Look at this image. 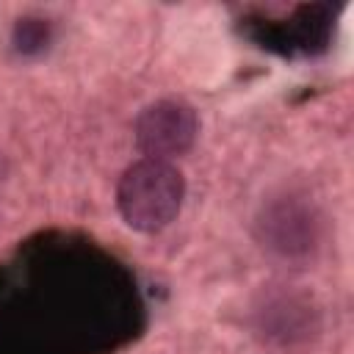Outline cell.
I'll return each mask as SVG.
<instances>
[{
	"instance_id": "6",
	"label": "cell",
	"mask_w": 354,
	"mask_h": 354,
	"mask_svg": "<svg viewBox=\"0 0 354 354\" xmlns=\"http://www.w3.org/2000/svg\"><path fill=\"white\" fill-rule=\"evenodd\" d=\"M266 340L279 346H293L299 340H307L313 326V307L296 296H274L260 310V326Z\"/></svg>"
},
{
	"instance_id": "3",
	"label": "cell",
	"mask_w": 354,
	"mask_h": 354,
	"mask_svg": "<svg viewBox=\"0 0 354 354\" xmlns=\"http://www.w3.org/2000/svg\"><path fill=\"white\" fill-rule=\"evenodd\" d=\"M337 11L326 3L296 6L288 14H246L241 33L260 50L282 58H310L329 50L335 36Z\"/></svg>"
},
{
	"instance_id": "2",
	"label": "cell",
	"mask_w": 354,
	"mask_h": 354,
	"mask_svg": "<svg viewBox=\"0 0 354 354\" xmlns=\"http://www.w3.org/2000/svg\"><path fill=\"white\" fill-rule=\"evenodd\" d=\"M185 199V177L169 160L141 158L127 166L116 183V207L124 224L136 232L166 230Z\"/></svg>"
},
{
	"instance_id": "4",
	"label": "cell",
	"mask_w": 354,
	"mask_h": 354,
	"mask_svg": "<svg viewBox=\"0 0 354 354\" xmlns=\"http://www.w3.org/2000/svg\"><path fill=\"white\" fill-rule=\"evenodd\" d=\"M257 241L285 260L310 257L324 232V216L318 205L299 191H282L263 202L257 221Z\"/></svg>"
},
{
	"instance_id": "5",
	"label": "cell",
	"mask_w": 354,
	"mask_h": 354,
	"mask_svg": "<svg viewBox=\"0 0 354 354\" xmlns=\"http://www.w3.org/2000/svg\"><path fill=\"white\" fill-rule=\"evenodd\" d=\"M136 147L144 158L169 160L185 155L199 133L196 111L183 100H158L147 105L136 119Z\"/></svg>"
},
{
	"instance_id": "7",
	"label": "cell",
	"mask_w": 354,
	"mask_h": 354,
	"mask_svg": "<svg viewBox=\"0 0 354 354\" xmlns=\"http://www.w3.org/2000/svg\"><path fill=\"white\" fill-rule=\"evenodd\" d=\"M53 41V22L44 17H22L14 22L11 47L19 55H39Z\"/></svg>"
},
{
	"instance_id": "1",
	"label": "cell",
	"mask_w": 354,
	"mask_h": 354,
	"mask_svg": "<svg viewBox=\"0 0 354 354\" xmlns=\"http://www.w3.org/2000/svg\"><path fill=\"white\" fill-rule=\"evenodd\" d=\"M124 260L77 232H39L0 257V354H113L144 329Z\"/></svg>"
}]
</instances>
